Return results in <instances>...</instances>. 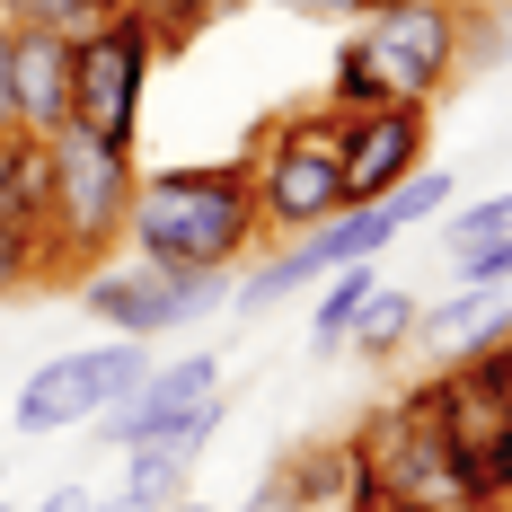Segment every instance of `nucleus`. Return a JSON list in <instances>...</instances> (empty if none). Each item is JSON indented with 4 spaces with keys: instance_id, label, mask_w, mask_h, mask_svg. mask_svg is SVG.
Listing matches in <instances>:
<instances>
[{
    "instance_id": "f3484780",
    "label": "nucleus",
    "mask_w": 512,
    "mask_h": 512,
    "mask_svg": "<svg viewBox=\"0 0 512 512\" xmlns=\"http://www.w3.org/2000/svg\"><path fill=\"white\" fill-rule=\"evenodd\" d=\"M318 106H336V115H371V106H398V98H389V80L371 71L362 36L336 53V62H327V98H318Z\"/></svg>"
},
{
    "instance_id": "cd10ccee",
    "label": "nucleus",
    "mask_w": 512,
    "mask_h": 512,
    "mask_svg": "<svg viewBox=\"0 0 512 512\" xmlns=\"http://www.w3.org/2000/svg\"><path fill=\"white\" fill-rule=\"evenodd\" d=\"M186 9H195V18L212 27V18H230V9H248V0H186Z\"/></svg>"
},
{
    "instance_id": "20e7f679",
    "label": "nucleus",
    "mask_w": 512,
    "mask_h": 512,
    "mask_svg": "<svg viewBox=\"0 0 512 512\" xmlns=\"http://www.w3.org/2000/svg\"><path fill=\"white\" fill-rule=\"evenodd\" d=\"M354 36L398 106H433L468 62V0H371Z\"/></svg>"
},
{
    "instance_id": "412c9836",
    "label": "nucleus",
    "mask_w": 512,
    "mask_h": 512,
    "mask_svg": "<svg viewBox=\"0 0 512 512\" xmlns=\"http://www.w3.org/2000/svg\"><path fill=\"white\" fill-rule=\"evenodd\" d=\"M460 283H468V292H512V239H477V248H460Z\"/></svg>"
},
{
    "instance_id": "423d86ee",
    "label": "nucleus",
    "mask_w": 512,
    "mask_h": 512,
    "mask_svg": "<svg viewBox=\"0 0 512 512\" xmlns=\"http://www.w3.org/2000/svg\"><path fill=\"white\" fill-rule=\"evenodd\" d=\"M221 433V354H177V362H151L142 389L124 407L98 415V442L106 451H142V442H177L204 460V442Z\"/></svg>"
},
{
    "instance_id": "dca6fc26",
    "label": "nucleus",
    "mask_w": 512,
    "mask_h": 512,
    "mask_svg": "<svg viewBox=\"0 0 512 512\" xmlns=\"http://www.w3.org/2000/svg\"><path fill=\"white\" fill-rule=\"evenodd\" d=\"M380 292V265L362 256V265H336L327 274V292H318V318H309V345L318 354H345V327H354V309Z\"/></svg>"
},
{
    "instance_id": "f8f14e48",
    "label": "nucleus",
    "mask_w": 512,
    "mask_h": 512,
    "mask_svg": "<svg viewBox=\"0 0 512 512\" xmlns=\"http://www.w3.org/2000/svg\"><path fill=\"white\" fill-rule=\"evenodd\" d=\"M9 98H18V133H62L71 124V36L9 27Z\"/></svg>"
},
{
    "instance_id": "39448f33",
    "label": "nucleus",
    "mask_w": 512,
    "mask_h": 512,
    "mask_svg": "<svg viewBox=\"0 0 512 512\" xmlns=\"http://www.w3.org/2000/svg\"><path fill=\"white\" fill-rule=\"evenodd\" d=\"M151 62H159V45H151V27H142L133 0H124L115 18H98V27H80V36H71V124H89L98 142H124V151H133Z\"/></svg>"
},
{
    "instance_id": "9d476101",
    "label": "nucleus",
    "mask_w": 512,
    "mask_h": 512,
    "mask_svg": "<svg viewBox=\"0 0 512 512\" xmlns=\"http://www.w3.org/2000/svg\"><path fill=\"white\" fill-rule=\"evenodd\" d=\"M424 407H433V433H442V451L460 460L468 486L495 495V504H512V398L504 389H486L468 362H442V371L424 380Z\"/></svg>"
},
{
    "instance_id": "c85d7f7f",
    "label": "nucleus",
    "mask_w": 512,
    "mask_h": 512,
    "mask_svg": "<svg viewBox=\"0 0 512 512\" xmlns=\"http://www.w3.org/2000/svg\"><path fill=\"white\" fill-rule=\"evenodd\" d=\"M433 512H512V504H495V495H468V504H433Z\"/></svg>"
},
{
    "instance_id": "aec40b11",
    "label": "nucleus",
    "mask_w": 512,
    "mask_h": 512,
    "mask_svg": "<svg viewBox=\"0 0 512 512\" xmlns=\"http://www.w3.org/2000/svg\"><path fill=\"white\" fill-rule=\"evenodd\" d=\"M477 239H512V186L504 195H486V204H468V212H451L442 221V248L460 256V248H477Z\"/></svg>"
},
{
    "instance_id": "a211bd4d",
    "label": "nucleus",
    "mask_w": 512,
    "mask_h": 512,
    "mask_svg": "<svg viewBox=\"0 0 512 512\" xmlns=\"http://www.w3.org/2000/svg\"><path fill=\"white\" fill-rule=\"evenodd\" d=\"M115 9H124V0H0L9 27H53V36H80V27L115 18Z\"/></svg>"
},
{
    "instance_id": "6e6552de",
    "label": "nucleus",
    "mask_w": 512,
    "mask_h": 512,
    "mask_svg": "<svg viewBox=\"0 0 512 512\" xmlns=\"http://www.w3.org/2000/svg\"><path fill=\"white\" fill-rule=\"evenodd\" d=\"M142 336H115V345H89V354H45L18 389V433H62V424H98L106 407H124L142 389Z\"/></svg>"
},
{
    "instance_id": "f257e3e1",
    "label": "nucleus",
    "mask_w": 512,
    "mask_h": 512,
    "mask_svg": "<svg viewBox=\"0 0 512 512\" xmlns=\"http://www.w3.org/2000/svg\"><path fill=\"white\" fill-rule=\"evenodd\" d=\"M265 239L248 195V159H186V168H142L133 177V212H124V248L159 265V274H230L248 265V248Z\"/></svg>"
},
{
    "instance_id": "2eb2a0df",
    "label": "nucleus",
    "mask_w": 512,
    "mask_h": 512,
    "mask_svg": "<svg viewBox=\"0 0 512 512\" xmlns=\"http://www.w3.org/2000/svg\"><path fill=\"white\" fill-rule=\"evenodd\" d=\"M415 292H398V283H380V292H371V301L354 309V327H345V345H354L362 362H398L415 345Z\"/></svg>"
},
{
    "instance_id": "bb28decb",
    "label": "nucleus",
    "mask_w": 512,
    "mask_h": 512,
    "mask_svg": "<svg viewBox=\"0 0 512 512\" xmlns=\"http://www.w3.org/2000/svg\"><path fill=\"white\" fill-rule=\"evenodd\" d=\"M0 133H18V98H9V18H0Z\"/></svg>"
},
{
    "instance_id": "0eeeda50",
    "label": "nucleus",
    "mask_w": 512,
    "mask_h": 512,
    "mask_svg": "<svg viewBox=\"0 0 512 512\" xmlns=\"http://www.w3.org/2000/svg\"><path fill=\"white\" fill-rule=\"evenodd\" d=\"M389 239H407L389 204H345L336 221H318V230H301V239H283L274 256H256V265H248V283H239L230 301L248 309V318H265V309H283L292 292L327 283L336 265H362V256L380 265V248H389Z\"/></svg>"
},
{
    "instance_id": "ddd939ff",
    "label": "nucleus",
    "mask_w": 512,
    "mask_h": 512,
    "mask_svg": "<svg viewBox=\"0 0 512 512\" xmlns=\"http://www.w3.org/2000/svg\"><path fill=\"white\" fill-rule=\"evenodd\" d=\"M504 327H512V292H468V283L451 292V301H424V309H415V345L442 354V362L486 354Z\"/></svg>"
},
{
    "instance_id": "2f4dec72",
    "label": "nucleus",
    "mask_w": 512,
    "mask_h": 512,
    "mask_svg": "<svg viewBox=\"0 0 512 512\" xmlns=\"http://www.w3.org/2000/svg\"><path fill=\"white\" fill-rule=\"evenodd\" d=\"M0 512H9V504H0Z\"/></svg>"
},
{
    "instance_id": "4be33fe9",
    "label": "nucleus",
    "mask_w": 512,
    "mask_h": 512,
    "mask_svg": "<svg viewBox=\"0 0 512 512\" xmlns=\"http://www.w3.org/2000/svg\"><path fill=\"white\" fill-rule=\"evenodd\" d=\"M468 371H477L486 389H504V398H512V327L495 336V345H486V354H468Z\"/></svg>"
},
{
    "instance_id": "7c9ffc66",
    "label": "nucleus",
    "mask_w": 512,
    "mask_h": 512,
    "mask_svg": "<svg viewBox=\"0 0 512 512\" xmlns=\"http://www.w3.org/2000/svg\"><path fill=\"white\" fill-rule=\"evenodd\" d=\"M98 512H133V504H115V495H106V504H98Z\"/></svg>"
},
{
    "instance_id": "4468645a",
    "label": "nucleus",
    "mask_w": 512,
    "mask_h": 512,
    "mask_svg": "<svg viewBox=\"0 0 512 512\" xmlns=\"http://www.w3.org/2000/svg\"><path fill=\"white\" fill-rule=\"evenodd\" d=\"M186 486H195V451H177V442H142V451H124V495H115V504L168 512Z\"/></svg>"
},
{
    "instance_id": "7ed1b4c3",
    "label": "nucleus",
    "mask_w": 512,
    "mask_h": 512,
    "mask_svg": "<svg viewBox=\"0 0 512 512\" xmlns=\"http://www.w3.org/2000/svg\"><path fill=\"white\" fill-rule=\"evenodd\" d=\"M345 115L336 106H292V115H274L265 133H256L248 151V195H256V221L274 230V239H301L318 221H336L345 212Z\"/></svg>"
},
{
    "instance_id": "b1692460",
    "label": "nucleus",
    "mask_w": 512,
    "mask_h": 512,
    "mask_svg": "<svg viewBox=\"0 0 512 512\" xmlns=\"http://www.w3.org/2000/svg\"><path fill=\"white\" fill-rule=\"evenodd\" d=\"M106 495H89V486H80V477H62V486H45V495H36V512H98Z\"/></svg>"
},
{
    "instance_id": "a878e982",
    "label": "nucleus",
    "mask_w": 512,
    "mask_h": 512,
    "mask_svg": "<svg viewBox=\"0 0 512 512\" xmlns=\"http://www.w3.org/2000/svg\"><path fill=\"white\" fill-rule=\"evenodd\" d=\"M274 9H301V18H362L371 0H274Z\"/></svg>"
},
{
    "instance_id": "f03ea898",
    "label": "nucleus",
    "mask_w": 512,
    "mask_h": 512,
    "mask_svg": "<svg viewBox=\"0 0 512 512\" xmlns=\"http://www.w3.org/2000/svg\"><path fill=\"white\" fill-rule=\"evenodd\" d=\"M45 168H53V221H45V256L53 274L62 265H106L124 248V212H133V151L124 142H98L89 124H62L45 133Z\"/></svg>"
},
{
    "instance_id": "c756f323",
    "label": "nucleus",
    "mask_w": 512,
    "mask_h": 512,
    "mask_svg": "<svg viewBox=\"0 0 512 512\" xmlns=\"http://www.w3.org/2000/svg\"><path fill=\"white\" fill-rule=\"evenodd\" d=\"M168 512H212V504H204V495H195V486H186V495H177V504H168Z\"/></svg>"
},
{
    "instance_id": "6ab92c4d",
    "label": "nucleus",
    "mask_w": 512,
    "mask_h": 512,
    "mask_svg": "<svg viewBox=\"0 0 512 512\" xmlns=\"http://www.w3.org/2000/svg\"><path fill=\"white\" fill-rule=\"evenodd\" d=\"M380 204L398 212V230H424V221H442V212H451V168H415L407 186H389Z\"/></svg>"
},
{
    "instance_id": "1a4fd4ad",
    "label": "nucleus",
    "mask_w": 512,
    "mask_h": 512,
    "mask_svg": "<svg viewBox=\"0 0 512 512\" xmlns=\"http://www.w3.org/2000/svg\"><path fill=\"white\" fill-rule=\"evenodd\" d=\"M230 301V274H159V265H89L80 274V309L115 327V336H168V327H195L212 309Z\"/></svg>"
},
{
    "instance_id": "9b49d317",
    "label": "nucleus",
    "mask_w": 512,
    "mask_h": 512,
    "mask_svg": "<svg viewBox=\"0 0 512 512\" xmlns=\"http://www.w3.org/2000/svg\"><path fill=\"white\" fill-rule=\"evenodd\" d=\"M424 142H433V106H371V115H345V204H380L389 186H407L424 168Z\"/></svg>"
},
{
    "instance_id": "5701e85b",
    "label": "nucleus",
    "mask_w": 512,
    "mask_h": 512,
    "mask_svg": "<svg viewBox=\"0 0 512 512\" xmlns=\"http://www.w3.org/2000/svg\"><path fill=\"white\" fill-rule=\"evenodd\" d=\"M248 512H301V495H292V477H283V460L256 477V495H248Z\"/></svg>"
},
{
    "instance_id": "393cba45",
    "label": "nucleus",
    "mask_w": 512,
    "mask_h": 512,
    "mask_svg": "<svg viewBox=\"0 0 512 512\" xmlns=\"http://www.w3.org/2000/svg\"><path fill=\"white\" fill-rule=\"evenodd\" d=\"M345 512H424V504H407V495H389V486H380V477H371V486H362L354 504Z\"/></svg>"
}]
</instances>
